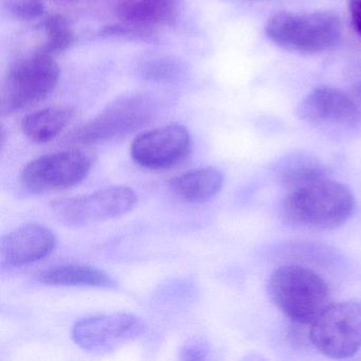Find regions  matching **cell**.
Instances as JSON below:
<instances>
[{
	"instance_id": "6da1fadb",
	"label": "cell",
	"mask_w": 361,
	"mask_h": 361,
	"mask_svg": "<svg viewBox=\"0 0 361 361\" xmlns=\"http://www.w3.org/2000/svg\"><path fill=\"white\" fill-rule=\"evenodd\" d=\"M356 210L353 192L329 176L288 190L280 206L284 223L314 230L344 225Z\"/></svg>"
},
{
	"instance_id": "7a4b0ae2",
	"label": "cell",
	"mask_w": 361,
	"mask_h": 361,
	"mask_svg": "<svg viewBox=\"0 0 361 361\" xmlns=\"http://www.w3.org/2000/svg\"><path fill=\"white\" fill-rule=\"evenodd\" d=\"M267 290L272 303L289 321L312 322L331 303L326 281L310 268L295 264L274 269Z\"/></svg>"
},
{
	"instance_id": "3957f363",
	"label": "cell",
	"mask_w": 361,
	"mask_h": 361,
	"mask_svg": "<svg viewBox=\"0 0 361 361\" xmlns=\"http://www.w3.org/2000/svg\"><path fill=\"white\" fill-rule=\"evenodd\" d=\"M265 33L270 42L282 49L319 54L338 44L342 27L339 18L331 12L280 11L268 18Z\"/></svg>"
},
{
	"instance_id": "277c9868",
	"label": "cell",
	"mask_w": 361,
	"mask_h": 361,
	"mask_svg": "<svg viewBox=\"0 0 361 361\" xmlns=\"http://www.w3.org/2000/svg\"><path fill=\"white\" fill-rule=\"evenodd\" d=\"M60 68L51 54H33L13 65L1 90V111L16 113L47 98L59 82Z\"/></svg>"
},
{
	"instance_id": "5b68a950",
	"label": "cell",
	"mask_w": 361,
	"mask_h": 361,
	"mask_svg": "<svg viewBox=\"0 0 361 361\" xmlns=\"http://www.w3.org/2000/svg\"><path fill=\"white\" fill-rule=\"evenodd\" d=\"M314 348L333 359H346L361 350V303H329L310 322Z\"/></svg>"
},
{
	"instance_id": "8992f818",
	"label": "cell",
	"mask_w": 361,
	"mask_h": 361,
	"mask_svg": "<svg viewBox=\"0 0 361 361\" xmlns=\"http://www.w3.org/2000/svg\"><path fill=\"white\" fill-rule=\"evenodd\" d=\"M138 204L134 190L124 185L105 188L88 195L52 202L51 212L60 223L82 227L122 216Z\"/></svg>"
},
{
	"instance_id": "52a82bcc",
	"label": "cell",
	"mask_w": 361,
	"mask_h": 361,
	"mask_svg": "<svg viewBox=\"0 0 361 361\" xmlns=\"http://www.w3.org/2000/svg\"><path fill=\"white\" fill-rule=\"evenodd\" d=\"M92 160L78 149L58 152L33 160L20 175L25 189L32 193H46L75 187L92 170Z\"/></svg>"
},
{
	"instance_id": "ba28073f",
	"label": "cell",
	"mask_w": 361,
	"mask_h": 361,
	"mask_svg": "<svg viewBox=\"0 0 361 361\" xmlns=\"http://www.w3.org/2000/svg\"><path fill=\"white\" fill-rule=\"evenodd\" d=\"M191 145L187 128L169 124L139 135L132 143L130 155L137 164L147 170H168L187 158Z\"/></svg>"
},
{
	"instance_id": "9c48e42d",
	"label": "cell",
	"mask_w": 361,
	"mask_h": 361,
	"mask_svg": "<svg viewBox=\"0 0 361 361\" xmlns=\"http://www.w3.org/2000/svg\"><path fill=\"white\" fill-rule=\"evenodd\" d=\"M145 331V323L134 314H98L75 322L71 337L83 350L102 353L136 339Z\"/></svg>"
},
{
	"instance_id": "30bf717a",
	"label": "cell",
	"mask_w": 361,
	"mask_h": 361,
	"mask_svg": "<svg viewBox=\"0 0 361 361\" xmlns=\"http://www.w3.org/2000/svg\"><path fill=\"white\" fill-rule=\"evenodd\" d=\"M151 115V107L145 99H124L114 103L98 117L80 128L73 139L80 143L111 140L145 126Z\"/></svg>"
},
{
	"instance_id": "8fae6325",
	"label": "cell",
	"mask_w": 361,
	"mask_h": 361,
	"mask_svg": "<svg viewBox=\"0 0 361 361\" xmlns=\"http://www.w3.org/2000/svg\"><path fill=\"white\" fill-rule=\"evenodd\" d=\"M298 114L316 126H350L360 118L358 106L348 94L327 85L314 87L302 101Z\"/></svg>"
},
{
	"instance_id": "7c38bea8",
	"label": "cell",
	"mask_w": 361,
	"mask_h": 361,
	"mask_svg": "<svg viewBox=\"0 0 361 361\" xmlns=\"http://www.w3.org/2000/svg\"><path fill=\"white\" fill-rule=\"evenodd\" d=\"M54 232L39 224H27L3 236L0 255L11 267L29 265L47 257L56 248Z\"/></svg>"
},
{
	"instance_id": "4fadbf2b",
	"label": "cell",
	"mask_w": 361,
	"mask_h": 361,
	"mask_svg": "<svg viewBox=\"0 0 361 361\" xmlns=\"http://www.w3.org/2000/svg\"><path fill=\"white\" fill-rule=\"evenodd\" d=\"M224 174L215 168L188 171L170 181L173 193L188 202H204L219 193L224 187Z\"/></svg>"
},
{
	"instance_id": "5bb4252c",
	"label": "cell",
	"mask_w": 361,
	"mask_h": 361,
	"mask_svg": "<svg viewBox=\"0 0 361 361\" xmlns=\"http://www.w3.org/2000/svg\"><path fill=\"white\" fill-rule=\"evenodd\" d=\"M39 282L50 286H85L98 288H115L116 281L103 270L87 265L56 266L41 272L37 276Z\"/></svg>"
},
{
	"instance_id": "9a60e30c",
	"label": "cell",
	"mask_w": 361,
	"mask_h": 361,
	"mask_svg": "<svg viewBox=\"0 0 361 361\" xmlns=\"http://www.w3.org/2000/svg\"><path fill=\"white\" fill-rule=\"evenodd\" d=\"M71 118L73 111L68 107H48L26 116L22 121V130L32 142H49L66 128Z\"/></svg>"
},
{
	"instance_id": "2e32d148",
	"label": "cell",
	"mask_w": 361,
	"mask_h": 361,
	"mask_svg": "<svg viewBox=\"0 0 361 361\" xmlns=\"http://www.w3.org/2000/svg\"><path fill=\"white\" fill-rule=\"evenodd\" d=\"M276 176L279 183L288 191L327 177L329 173L316 158L305 154H291L278 162Z\"/></svg>"
},
{
	"instance_id": "e0dca14e",
	"label": "cell",
	"mask_w": 361,
	"mask_h": 361,
	"mask_svg": "<svg viewBox=\"0 0 361 361\" xmlns=\"http://www.w3.org/2000/svg\"><path fill=\"white\" fill-rule=\"evenodd\" d=\"M180 0H128L119 8L122 20L137 26L169 22L178 10Z\"/></svg>"
},
{
	"instance_id": "ac0fdd59",
	"label": "cell",
	"mask_w": 361,
	"mask_h": 361,
	"mask_svg": "<svg viewBox=\"0 0 361 361\" xmlns=\"http://www.w3.org/2000/svg\"><path fill=\"white\" fill-rule=\"evenodd\" d=\"M43 27L47 35V41L43 49L46 54L52 56L54 54L64 52L75 42V35L71 30V25L62 16H54L45 18Z\"/></svg>"
},
{
	"instance_id": "d6986e66",
	"label": "cell",
	"mask_w": 361,
	"mask_h": 361,
	"mask_svg": "<svg viewBox=\"0 0 361 361\" xmlns=\"http://www.w3.org/2000/svg\"><path fill=\"white\" fill-rule=\"evenodd\" d=\"M287 338L289 342L299 350L314 348L310 338V322L290 321L287 329Z\"/></svg>"
},
{
	"instance_id": "ffe728a7",
	"label": "cell",
	"mask_w": 361,
	"mask_h": 361,
	"mask_svg": "<svg viewBox=\"0 0 361 361\" xmlns=\"http://www.w3.org/2000/svg\"><path fill=\"white\" fill-rule=\"evenodd\" d=\"M11 12L16 18L33 20L45 13V6L41 0H20L11 6Z\"/></svg>"
},
{
	"instance_id": "44dd1931",
	"label": "cell",
	"mask_w": 361,
	"mask_h": 361,
	"mask_svg": "<svg viewBox=\"0 0 361 361\" xmlns=\"http://www.w3.org/2000/svg\"><path fill=\"white\" fill-rule=\"evenodd\" d=\"M348 11L355 30L361 35V0H348Z\"/></svg>"
},
{
	"instance_id": "7402d4cb",
	"label": "cell",
	"mask_w": 361,
	"mask_h": 361,
	"mask_svg": "<svg viewBox=\"0 0 361 361\" xmlns=\"http://www.w3.org/2000/svg\"><path fill=\"white\" fill-rule=\"evenodd\" d=\"M204 355H206V350L200 344L185 346L183 350V359H187V360H202L204 358Z\"/></svg>"
},
{
	"instance_id": "603a6c76",
	"label": "cell",
	"mask_w": 361,
	"mask_h": 361,
	"mask_svg": "<svg viewBox=\"0 0 361 361\" xmlns=\"http://www.w3.org/2000/svg\"><path fill=\"white\" fill-rule=\"evenodd\" d=\"M356 94H358L361 100V83H359L358 85L356 86Z\"/></svg>"
}]
</instances>
